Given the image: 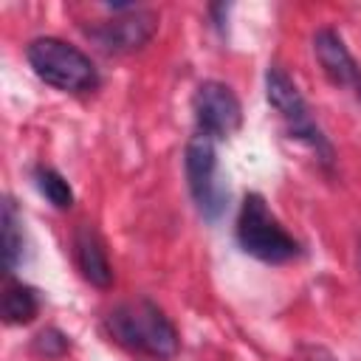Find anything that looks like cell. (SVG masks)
Wrapping results in <instances>:
<instances>
[{"label":"cell","instance_id":"obj_1","mask_svg":"<svg viewBox=\"0 0 361 361\" xmlns=\"http://www.w3.org/2000/svg\"><path fill=\"white\" fill-rule=\"evenodd\" d=\"M107 330L116 344L141 355L172 358L178 353V330L149 299H130L113 307L107 316Z\"/></svg>","mask_w":361,"mask_h":361},{"label":"cell","instance_id":"obj_2","mask_svg":"<svg viewBox=\"0 0 361 361\" xmlns=\"http://www.w3.org/2000/svg\"><path fill=\"white\" fill-rule=\"evenodd\" d=\"M237 240L245 254L262 262H288L299 254V243L285 231V226L274 217L262 195H245L237 217Z\"/></svg>","mask_w":361,"mask_h":361},{"label":"cell","instance_id":"obj_3","mask_svg":"<svg viewBox=\"0 0 361 361\" xmlns=\"http://www.w3.org/2000/svg\"><path fill=\"white\" fill-rule=\"evenodd\" d=\"M31 71L51 87L65 93H79L96 85L93 62L71 42L56 37H39L25 51Z\"/></svg>","mask_w":361,"mask_h":361},{"label":"cell","instance_id":"obj_4","mask_svg":"<svg viewBox=\"0 0 361 361\" xmlns=\"http://www.w3.org/2000/svg\"><path fill=\"white\" fill-rule=\"evenodd\" d=\"M183 166H186V183L189 192L200 209V214L206 220H217L226 209V180L220 175L217 166V152H214V138L197 133L192 135V141L186 144V155H183Z\"/></svg>","mask_w":361,"mask_h":361},{"label":"cell","instance_id":"obj_5","mask_svg":"<svg viewBox=\"0 0 361 361\" xmlns=\"http://www.w3.org/2000/svg\"><path fill=\"white\" fill-rule=\"evenodd\" d=\"M265 96H268L271 107H274V110L282 116V121L288 124L290 135L307 141V144L316 149V155L327 164V161L333 158L330 144L324 141L322 130L316 127V121H313V116H310V110H307V102L302 99V93H299V87L293 85V79H290L282 68H276V65L268 68V73H265Z\"/></svg>","mask_w":361,"mask_h":361},{"label":"cell","instance_id":"obj_6","mask_svg":"<svg viewBox=\"0 0 361 361\" xmlns=\"http://www.w3.org/2000/svg\"><path fill=\"white\" fill-rule=\"evenodd\" d=\"M197 133L209 138H228L243 121V107L234 90L223 82H203L192 99Z\"/></svg>","mask_w":361,"mask_h":361},{"label":"cell","instance_id":"obj_7","mask_svg":"<svg viewBox=\"0 0 361 361\" xmlns=\"http://www.w3.org/2000/svg\"><path fill=\"white\" fill-rule=\"evenodd\" d=\"M155 28H158L155 11L118 6V14H113V20L93 28L90 37L96 39V45L104 54H130V51H138L141 45H147L152 39Z\"/></svg>","mask_w":361,"mask_h":361},{"label":"cell","instance_id":"obj_8","mask_svg":"<svg viewBox=\"0 0 361 361\" xmlns=\"http://www.w3.org/2000/svg\"><path fill=\"white\" fill-rule=\"evenodd\" d=\"M313 54L333 85L353 87V93L361 99V68L333 28H319L313 34Z\"/></svg>","mask_w":361,"mask_h":361},{"label":"cell","instance_id":"obj_9","mask_svg":"<svg viewBox=\"0 0 361 361\" xmlns=\"http://www.w3.org/2000/svg\"><path fill=\"white\" fill-rule=\"evenodd\" d=\"M73 259L82 271V276L96 285V288H110L113 282V268H110V259H107V251H104V243L99 237V231L93 226H79L76 234H73Z\"/></svg>","mask_w":361,"mask_h":361},{"label":"cell","instance_id":"obj_10","mask_svg":"<svg viewBox=\"0 0 361 361\" xmlns=\"http://www.w3.org/2000/svg\"><path fill=\"white\" fill-rule=\"evenodd\" d=\"M0 231H3V262H6V268H14L23 259L25 237H23V217H20L17 206H14V200H8V197L3 203Z\"/></svg>","mask_w":361,"mask_h":361},{"label":"cell","instance_id":"obj_11","mask_svg":"<svg viewBox=\"0 0 361 361\" xmlns=\"http://www.w3.org/2000/svg\"><path fill=\"white\" fill-rule=\"evenodd\" d=\"M39 310V299L34 288L23 282H11L3 293V316L8 324H28Z\"/></svg>","mask_w":361,"mask_h":361},{"label":"cell","instance_id":"obj_12","mask_svg":"<svg viewBox=\"0 0 361 361\" xmlns=\"http://www.w3.org/2000/svg\"><path fill=\"white\" fill-rule=\"evenodd\" d=\"M34 180H37V189L42 192V197H48V203H54L56 209H71V203H73V189H71V183H68L56 169L39 166V169L34 172Z\"/></svg>","mask_w":361,"mask_h":361},{"label":"cell","instance_id":"obj_13","mask_svg":"<svg viewBox=\"0 0 361 361\" xmlns=\"http://www.w3.org/2000/svg\"><path fill=\"white\" fill-rule=\"evenodd\" d=\"M37 350L45 355H62L68 350V338L59 330H42L37 336Z\"/></svg>","mask_w":361,"mask_h":361}]
</instances>
